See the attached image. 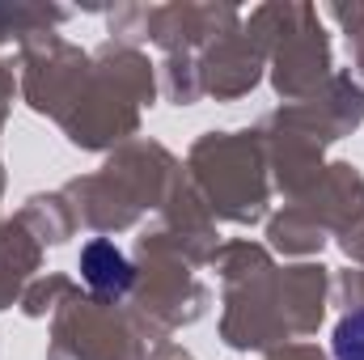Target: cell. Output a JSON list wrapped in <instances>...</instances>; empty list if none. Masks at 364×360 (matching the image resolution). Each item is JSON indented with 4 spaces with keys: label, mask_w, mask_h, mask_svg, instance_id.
Masks as SVG:
<instances>
[{
    "label": "cell",
    "mask_w": 364,
    "mask_h": 360,
    "mask_svg": "<svg viewBox=\"0 0 364 360\" xmlns=\"http://www.w3.org/2000/svg\"><path fill=\"white\" fill-rule=\"evenodd\" d=\"M335 360H364V309L335 327Z\"/></svg>",
    "instance_id": "obj_2"
},
{
    "label": "cell",
    "mask_w": 364,
    "mask_h": 360,
    "mask_svg": "<svg viewBox=\"0 0 364 360\" xmlns=\"http://www.w3.org/2000/svg\"><path fill=\"white\" fill-rule=\"evenodd\" d=\"M81 275L97 297H123L136 280V271L127 263V255L114 242H90L81 250Z\"/></svg>",
    "instance_id": "obj_1"
}]
</instances>
